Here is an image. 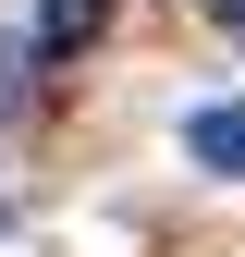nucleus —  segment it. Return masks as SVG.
<instances>
[{"label": "nucleus", "mask_w": 245, "mask_h": 257, "mask_svg": "<svg viewBox=\"0 0 245 257\" xmlns=\"http://www.w3.org/2000/svg\"><path fill=\"white\" fill-rule=\"evenodd\" d=\"M184 159H208V172H233V184H245V98L184 110Z\"/></svg>", "instance_id": "f257e3e1"}, {"label": "nucleus", "mask_w": 245, "mask_h": 257, "mask_svg": "<svg viewBox=\"0 0 245 257\" xmlns=\"http://www.w3.org/2000/svg\"><path fill=\"white\" fill-rule=\"evenodd\" d=\"M86 37H98V0H49L37 13V61H74Z\"/></svg>", "instance_id": "f03ea898"}, {"label": "nucleus", "mask_w": 245, "mask_h": 257, "mask_svg": "<svg viewBox=\"0 0 245 257\" xmlns=\"http://www.w3.org/2000/svg\"><path fill=\"white\" fill-rule=\"evenodd\" d=\"M221 25H245V0H221Z\"/></svg>", "instance_id": "7ed1b4c3"}]
</instances>
